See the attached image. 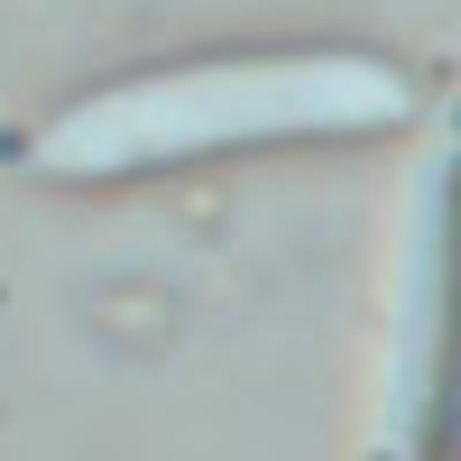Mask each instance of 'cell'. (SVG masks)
Returning <instances> with one entry per match:
<instances>
[{"label": "cell", "mask_w": 461, "mask_h": 461, "mask_svg": "<svg viewBox=\"0 0 461 461\" xmlns=\"http://www.w3.org/2000/svg\"><path fill=\"white\" fill-rule=\"evenodd\" d=\"M415 111H425V84L378 47H230L74 93L28 139V176L47 185L185 176L212 158L351 148L378 130H406Z\"/></svg>", "instance_id": "1"}, {"label": "cell", "mask_w": 461, "mask_h": 461, "mask_svg": "<svg viewBox=\"0 0 461 461\" xmlns=\"http://www.w3.org/2000/svg\"><path fill=\"white\" fill-rule=\"evenodd\" d=\"M388 314V406H378V461H443V148L415 185V258Z\"/></svg>", "instance_id": "2"}]
</instances>
